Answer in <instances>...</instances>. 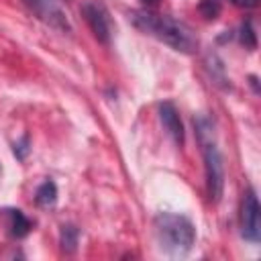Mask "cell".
<instances>
[{
  "instance_id": "4",
  "label": "cell",
  "mask_w": 261,
  "mask_h": 261,
  "mask_svg": "<svg viewBox=\"0 0 261 261\" xmlns=\"http://www.w3.org/2000/svg\"><path fill=\"white\" fill-rule=\"evenodd\" d=\"M82 14L88 22V27L92 29L94 37L108 45L110 43V37H112V22H110V16H108V10L102 2L98 0H86L82 4Z\"/></svg>"
},
{
  "instance_id": "5",
  "label": "cell",
  "mask_w": 261,
  "mask_h": 261,
  "mask_svg": "<svg viewBox=\"0 0 261 261\" xmlns=\"http://www.w3.org/2000/svg\"><path fill=\"white\" fill-rule=\"evenodd\" d=\"M241 234L249 243H259L261 239V216L255 190H247L241 204Z\"/></svg>"
},
{
  "instance_id": "9",
  "label": "cell",
  "mask_w": 261,
  "mask_h": 261,
  "mask_svg": "<svg viewBox=\"0 0 261 261\" xmlns=\"http://www.w3.org/2000/svg\"><path fill=\"white\" fill-rule=\"evenodd\" d=\"M35 202H37L39 206H43V208H49V206H53V204L57 202V186H55L51 179L43 181V184L37 188V194H35Z\"/></svg>"
},
{
  "instance_id": "13",
  "label": "cell",
  "mask_w": 261,
  "mask_h": 261,
  "mask_svg": "<svg viewBox=\"0 0 261 261\" xmlns=\"http://www.w3.org/2000/svg\"><path fill=\"white\" fill-rule=\"evenodd\" d=\"M29 151H31V147H29V137L24 135V137L20 139V143H14V155L22 161V159L29 155Z\"/></svg>"
},
{
  "instance_id": "6",
  "label": "cell",
  "mask_w": 261,
  "mask_h": 261,
  "mask_svg": "<svg viewBox=\"0 0 261 261\" xmlns=\"http://www.w3.org/2000/svg\"><path fill=\"white\" fill-rule=\"evenodd\" d=\"M29 6L37 12V16L45 22H49L53 29H59L63 33H71V24L65 16V12L55 4L57 0H27Z\"/></svg>"
},
{
  "instance_id": "7",
  "label": "cell",
  "mask_w": 261,
  "mask_h": 261,
  "mask_svg": "<svg viewBox=\"0 0 261 261\" xmlns=\"http://www.w3.org/2000/svg\"><path fill=\"white\" fill-rule=\"evenodd\" d=\"M159 118L165 126V130L171 135V139L177 143V145H184V124H181V118H179V112L177 108L171 104V102H163L159 106Z\"/></svg>"
},
{
  "instance_id": "11",
  "label": "cell",
  "mask_w": 261,
  "mask_h": 261,
  "mask_svg": "<svg viewBox=\"0 0 261 261\" xmlns=\"http://www.w3.org/2000/svg\"><path fill=\"white\" fill-rule=\"evenodd\" d=\"M198 10H200V14H202L206 20H214V18L220 14L222 4H220V0H200Z\"/></svg>"
},
{
  "instance_id": "1",
  "label": "cell",
  "mask_w": 261,
  "mask_h": 261,
  "mask_svg": "<svg viewBox=\"0 0 261 261\" xmlns=\"http://www.w3.org/2000/svg\"><path fill=\"white\" fill-rule=\"evenodd\" d=\"M128 20L139 31L163 41L175 51L194 53L198 49V37L194 35V31L186 22L175 20L167 14H155L149 10H133L128 14Z\"/></svg>"
},
{
  "instance_id": "2",
  "label": "cell",
  "mask_w": 261,
  "mask_h": 261,
  "mask_svg": "<svg viewBox=\"0 0 261 261\" xmlns=\"http://www.w3.org/2000/svg\"><path fill=\"white\" fill-rule=\"evenodd\" d=\"M153 230L159 247L171 255H186L196 243V226L184 214L159 212L153 218Z\"/></svg>"
},
{
  "instance_id": "3",
  "label": "cell",
  "mask_w": 261,
  "mask_h": 261,
  "mask_svg": "<svg viewBox=\"0 0 261 261\" xmlns=\"http://www.w3.org/2000/svg\"><path fill=\"white\" fill-rule=\"evenodd\" d=\"M194 126H196V135H198V141L202 147V155H204L208 196L212 202H218L222 198V190H224V163H222V155L216 147L214 124L206 116H196Z\"/></svg>"
},
{
  "instance_id": "12",
  "label": "cell",
  "mask_w": 261,
  "mask_h": 261,
  "mask_svg": "<svg viewBox=\"0 0 261 261\" xmlns=\"http://www.w3.org/2000/svg\"><path fill=\"white\" fill-rule=\"evenodd\" d=\"M241 43L247 49H255L257 47V35H255V29H253V22L251 20H245L241 24Z\"/></svg>"
},
{
  "instance_id": "10",
  "label": "cell",
  "mask_w": 261,
  "mask_h": 261,
  "mask_svg": "<svg viewBox=\"0 0 261 261\" xmlns=\"http://www.w3.org/2000/svg\"><path fill=\"white\" fill-rule=\"evenodd\" d=\"M77 241H80V230L73 224H63L61 226V232H59L61 249L65 253H73L77 249Z\"/></svg>"
},
{
  "instance_id": "8",
  "label": "cell",
  "mask_w": 261,
  "mask_h": 261,
  "mask_svg": "<svg viewBox=\"0 0 261 261\" xmlns=\"http://www.w3.org/2000/svg\"><path fill=\"white\" fill-rule=\"evenodd\" d=\"M4 212H6V216H8L10 234L16 237V239L27 237L29 230H31V220L22 214V210H18V208H8V210H4Z\"/></svg>"
},
{
  "instance_id": "14",
  "label": "cell",
  "mask_w": 261,
  "mask_h": 261,
  "mask_svg": "<svg viewBox=\"0 0 261 261\" xmlns=\"http://www.w3.org/2000/svg\"><path fill=\"white\" fill-rule=\"evenodd\" d=\"M143 2H147V4H155L157 0H143Z\"/></svg>"
}]
</instances>
